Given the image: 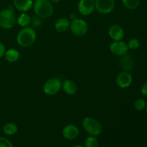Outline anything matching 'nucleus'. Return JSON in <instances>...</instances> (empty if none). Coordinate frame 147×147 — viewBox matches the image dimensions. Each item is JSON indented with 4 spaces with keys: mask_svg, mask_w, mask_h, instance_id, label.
I'll list each match as a JSON object with an SVG mask.
<instances>
[{
    "mask_svg": "<svg viewBox=\"0 0 147 147\" xmlns=\"http://www.w3.org/2000/svg\"><path fill=\"white\" fill-rule=\"evenodd\" d=\"M37 38L35 30L32 27H23L17 35V42L22 47H29L32 45Z\"/></svg>",
    "mask_w": 147,
    "mask_h": 147,
    "instance_id": "obj_1",
    "label": "nucleus"
},
{
    "mask_svg": "<svg viewBox=\"0 0 147 147\" xmlns=\"http://www.w3.org/2000/svg\"><path fill=\"white\" fill-rule=\"evenodd\" d=\"M32 7L36 15L40 18H49L54 12V7L50 0H35Z\"/></svg>",
    "mask_w": 147,
    "mask_h": 147,
    "instance_id": "obj_2",
    "label": "nucleus"
},
{
    "mask_svg": "<svg viewBox=\"0 0 147 147\" xmlns=\"http://www.w3.org/2000/svg\"><path fill=\"white\" fill-rule=\"evenodd\" d=\"M13 5H9L7 8L0 11V27L1 28L8 30L14 26L17 21Z\"/></svg>",
    "mask_w": 147,
    "mask_h": 147,
    "instance_id": "obj_3",
    "label": "nucleus"
},
{
    "mask_svg": "<svg viewBox=\"0 0 147 147\" xmlns=\"http://www.w3.org/2000/svg\"><path fill=\"white\" fill-rule=\"evenodd\" d=\"M82 126L86 133L88 134L90 136H98L102 133V131H103V126L101 123L96 119L89 117V116L83 119Z\"/></svg>",
    "mask_w": 147,
    "mask_h": 147,
    "instance_id": "obj_4",
    "label": "nucleus"
},
{
    "mask_svg": "<svg viewBox=\"0 0 147 147\" xmlns=\"http://www.w3.org/2000/svg\"><path fill=\"white\" fill-rule=\"evenodd\" d=\"M70 29L73 34L82 37L87 34L88 31V25L83 19L76 18L70 21Z\"/></svg>",
    "mask_w": 147,
    "mask_h": 147,
    "instance_id": "obj_5",
    "label": "nucleus"
},
{
    "mask_svg": "<svg viewBox=\"0 0 147 147\" xmlns=\"http://www.w3.org/2000/svg\"><path fill=\"white\" fill-rule=\"evenodd\" d=\"M61 88L62 82L57 78H51L43 85V92L48 96L57 94Z\"/></svg>",
    "mask_w": 147,
    "mask_h": 147,
    "instance_id": "obj_6",
    "label": "nucleus"
},
{
    "mask_svg": "<svg viewBox=\"0 0 147 147\" xmlns=\"http://www.w3.org/2000/svg\"><path fill=\"white\" fill-rule=\"evenodd\" d=\"M114 7L115 0H95V7L100 14H109L113 11Z\"/></svg>",
    "mask_w": 147,
    "mask_h": 147,
    "instance_id": "obj_7",
    "label": "nucleus"
},
{
    "mask_svg": "<svg viewBox=\"0 0 147 147\" xmlns=\"http://www.w3.org/2000/svg\"><path fill=\"white\" fill-rule=\"evenodd\" d=\"M95 9V0H80L78 4V10L83 16L91 14Z\"/></svg>",
    "mask_w": 147,
    "mask_h": 147,
    "instance_id": "obj_8",
    "label": "nucleus"
},
{
    "mask_svg": "<svg viewBox=\"0 0 147 147\" xmlns=\"http://www.w3.org/2000/svg\"><path fill=\"white\" fill-rule=\"evenodd\" d=\"M110 51L112 54L116 56H123L127 54L129 47H128L127 43L125 42L121 41H114L110 45Z\"/></svg>",
    "mask_w": 147,
    "mask_h": 147,
    "instance_id": "obj_9",
    "label": "nucleus"
},
{
    "mask_svg": "<svg viewBox=\"0 0 147 147\" xmlns=\"http://www.w3.org/2000/svg\"><path fill=\"white\" fill-rule=\"evenodd\" d=\"M133 82V77L128 71H123L116 76V83L121 88H127L130 87Z\"/></svg>",
    "mask_w": 147,
    "mask_h": 147,
    "instance_id": "obj_10",
    "label": "nucleus"
},
{
    "mask_svg": "<svg viewBox=\"0 0 147 147\" xmlns=\"http://www.w3.org/2000/svg\"><path fill=\"white\" fill-rule=\"evenodd\" d=\"M109 35L113 41H121L124 37V30L119 24H113L109 28Z\"/></svg>",
    "mask_w": 147,
    "mask_h": 147,
    "instance_id": "obj_11",
    "label": "nucleus"
},
{
    "mask_svg": "<svg viewBox=\"0 0 147 147\" xmlns=\"http://www.w3.org/2000/svg\"><path fill=\"white\" fill-rule=\"evenodd\" d=\"M79 135V129L73 124H67L63 128V136L67 140H73Z\"/></svg>",
    "mask_w": 147,
    "mask_h": 147,
    "instance_id": "obj_12",
    "label": "nucleus"
},
{
    "mask_svg": "<svg viewBox=\"0 0 147 147\" xmlns=\"http://www.w3.org/2000/svg\"><path fill=\"white\" fill-rule=\"evenodd\" d=\"M33 0H13V6L22 12L29 11L33 6Z\"/></svg>",
    "mask_w": 147,
    "mask_h": 147,
    "instance_id": "obj_13",
    "label": "nucleus"
},
{
    "mask_svg": "<svg viewBox=\"0 0 147 147\" xmlns=\"http://www.w3.org/2000/svg\"><path fill=\"white\" fill-rule=\"evenodd\" d=\"M62 89L69 96L75 95L78 91V86L75 82L70 79H66L62 83Z\"/></svg>",
    "mask_w": 147,
    "mask_h": 147,
    "instance_id": "obj_14",
    "label": "nucleus"
},
{
    "mask_svg": "<svg viewBox=\"0 0 147 147\" xmlns=\"http://www.w3.org/2000/svg\"><path fill=\"white\" fill-rule=\"evenodd\" d=\"M70 20L65 17H62L57 20L55 23V29L58 32H65L70 28Z\"/></svg>",
    "mask_w": 147,
    "mask_h": 147,
    "instance_id": "obj_15",
    "label": "nucleus"
},
{
    "mask_svg": "<svg viewBox=\"0 0 147 147\" xmlns=\"http://www.w3.org/2000/svg\"><path fill=\"white\" fill-rule=\"evenodd\" d=\"M120 65L123 71H129V70H131L134 67L133 59L130 55H128L127 54L121 56Z\"/></svg>",
    "mask_w": 147,
    "mask_h": 147,
    "instance_id": "obj_16",
    "label": "nucleus"
},
{
    "mask_svg": "<svg viewBox=\"0 0 147 147\" xmlns=\"http://www.w3.org/2000/svg\"><path fill=\"white\" fill-rule=\"evenodd\" d=\"M20 54L19 51L14 48H10L6 50L5 54H4L5 59L9 63H14L17 61L20 58Z\"/></svg>",
    "mask_w": 147,
    "mask_h": 147,
    "instance_id": "obj_17",
    "label": "nucleus"
},
{
    "mask_svg": "<svg viewBox=\"0 0 147 147\" xmlns=\"http://www.w3.org/2000/svg\"><path fill=\"white\" fill-rule=\"evenodd\" d=\"M31 17L26 12H22L17 18V22L19 25L22 27H28L31 23Z\"/></svg>",
    "mask_w": 147,
    "mask_h": 147,
    "instance_id": "obj_18",
    "label": "nucleus"
},
{
    "mask_svg": "<svg viewBox=\"0 0 147 147\" xmlns=\"http://www.w3.org/2000/svg\"><path fill=\"white\" fill-rule=\"evenodd\" d=\"M17 131H18L17 126L14 123H11V122L6 123L3 127V132L8 136H13L16 134Z\"/></svg>",
    "mask_w": 147,
    "mask_h": 147,
    "instance_id": "obj_19",
    "label": "nucleus"
},
{
    "mask_svg": "<svg viewBox=\"0 0 147 147\" xmlns=\"http://www.w3.org/2000/svg\"><path fill=\"white\" fill-rule=\"evenodd\" d=\"M122 4L129 9H135L140 4V0H121Z\"/></svg>",
    "mask_w": 147,
    "mask_h": 147,
    "instance_id": "obj_20",
    "label": "nucleus"
},
{
    "mask_svg": "<svg viewBox=\"0 0 147 147\" xmlns=\"http://www.w3.org/2000/svg\"><path fill=\"white\" fill-rule=\"evenodd\" d=\"M98 142L96 136H90L86 139L84 143L85 147H98Z\"/></svg>",
    "mask_w": 147,
    "mask_h": 147,
    "instance_id": "obj_21",
    "label": "nucleus"
},
{
    "mask_svg": "<svg viewBox=\"0 0 147 147\" xmlns=\"http://www.w3.org/2000/svg\"><path fill=\"white\" fill-rule=\"evenodd\" d=\"M146 103L144 99L142 98H139L137 100H136L134 101V106L135 109L137 111H143L144 109H145L146 108Z\"/></svg>",
    "mask_w": 147,
    "mask_h": 147,
    "instance_id": "obj_22",
    "label": "nucleus"
},
{
    "mask_svg": "<svg viewBox=\"0 0 147 147\" xmlns=\"http://www.w3.org/2000/svg\"><path fill=\"white\" fill-rule=\"evenodd\" d=\"M128 47L132 50H136L140 47V41L137 38H131L128 42Z\"/></svg>",
    "mask_w": 147,
    "mask_h": 147,
    "instance_id": "obj_23",
    "label": "nucleus"
},
{
    "mask_svg": "<svg viewBox=\"0 0 147 147\" xmlns=\"http://www.w3.org/2000/svg\"><path fill=\"white\" fill-rule=\"evenodd\" d=\"M0 147H13V144L8 139L0 136Z\"/></svg>",
    "mask_w": 147,
    "mask_h": 147,
    "instance_id": "obj_24",
    "label": "nucleus"
},
{
    "mask_svg": "<svg viewBox=\"0 0 147 147\" xmlns=\"http://www.w3.org/2000/svg\"><path fill=\"white\" fill-rule=\"evenodd\" d=\"M40 17H34L32 20H31V22H32V26L33 27H37L39 26H40L41 24V20H40Z\"/></svg>",
    "mask_w": 147,
    "mask_h": 147,
    "instance_id": "obj_25",
    "label": "nucleus"
},
{
    "mask_svg": "<svg viewBox=\"0 0 147 147\" xmlns=\"http://www.w3.org/2000/svg\"><path fill=\"white\" fill-rule=\"evenodd\" d=\"M6 52V48L4 45L3 44L2 42H0V59L2 58L4 56V54H5Z\"/></svg>",
    "mask_w": 147,
    "mask_h": 147,
    "instance_id": "obj_26",
    "label": "nucleus"
},
{
    "mask_svg": "<svg viewBox=\"0 0 147 147\" xmlns=\"http://www.w3.org/2000/svg\"><path fill=\"white\" fill-rule=\"evenodd\" d=\"M141 93L145 97H147V82L144 83L142 86V89H141Z\"/></svg>",
    "mask_w": 147,
    "mask_h": 147,
    "instance_id": "obj_27",
    "label": "nucleus"
},
{
    "mask_svg": "<svg viewBox=\"0 0 147 147\" xmlns=\"http://www.w3.org/2000/svg\"><path fill=\"white\" fill-rule=\"evenodd\" d=\"M50 1L52 4H57V3H58L60 0H50Z\"/></svg>",
    "mask_w": 147,
    "mask_h": 147,
    "instance_id": "obj_28",
    "label": "nucleus"
},
{
    "mask_svg": "<svg viewBox=\"0 0 147 147\" xmlns=\"http://www.w3.org/2000/svg\"><path fill=\"white\" fill-rule=\"evenodd\" d=\"M70 18L71 19V20H74V19L76 18V14H70Z\"/></svg>",
    "mask_w": 147,
    "mask_h": 147,
    "instance_id": "obj_29",
    "label": "nucleus"
},
{
    "mask_svg": "<svg viewBox=\"0 0 147 147\" xmlns=\"http://www.w3.org/2000/svg\"><path fill=\"white\" fill-rule=\"evenodd\" d=\"M72 147H85V146H82V145H80V144H76V145H74V146H73Z\"/></svg>",
    "mask_w": 147,
    "mask_h": 147,
    "instance_id": "obj_30",
    "label": "nucleus"
},
{
    "mask_svg": "<svg viewBox=\"0 0 147 147\" xmlns=\"http://www.w3.org/2000/svg\"><path fill=\"white\" fill-rule=\"evenodd\" d=\"M145 109H146V113H147V103H146V108H145Z\"/></svg>",
    "mask_w": 147,
    "mask_h": 147,
    "instance_id": "obj_31",
    "label": "nucleus"
},
{
    "mask_svg": "<svg viewBox=\"0 0 147 147\" xmlns=\"http://www.w3.org/2000/svg\"><path fill=\"white\" fill-rule=\"evenodd\" d=\"M146 51H147V47H146Z\"/></svg>",
    "mask_w": 147,
    "mask_h": 147,
    "instance_id": "obj_32",
    "label": "nucleus"
},
{
    "mask_svg": "<svg viewBox=\"0 0 147 147\" xmlns=\"http://www.w3.org/2000/svg\"><path fill=\"white\" fill-rule=\"evenodd\" d=\"M146 73H147V70H146Z\"/></svg>",
    "mask_w": 147,
    "mask_h": 147,
    "instance_id": "obj_33",
    "label": "nucleus"
},
{
    "mask_svg": "<svg viewBox=\"0 0 147 147\" xmlns=\"http://www.w3.org/2000/svg\"><path fill=\"white\" fill-rule=\"evenodd\" d=\"M34 1H35V0H34Z\"/></svg>",
    "mask_w": 147,
    "mask_h": 147,
    "instance_id": "obj_34",
    "label": "nucleus"
}]
</instances>
